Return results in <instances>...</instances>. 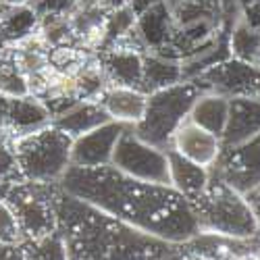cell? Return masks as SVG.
Returning <instances> with one entry per match:
<instances>
[{
	"label": "cell",
	"mask_w": 260,
	"mask_h": 260,
	"mask_svg": "<svg viewBox=\"0 0 260 260\" xmlns=\"http://www.w3.org/2000/svg\"><path fill=\"white\" fill-rule=\"evenodd\" d=\"M56 229L60 231L69 260H169L175 244L127 225L104 210L56 193Z\"/></svg>",
	"instance_id": "7a4b0ae2"
},
{
	"label": "cell",
	"mask_w": 260,
	"mask_h": 260,
	"mask_svg": "<svg viewBox=\"0 0 260 260\" xmlns=\"http://www.w3.org/2000/svg\"><path fill=\"white\" fill-rule=\"evenodd\" d=\"M0 260H27L21 244H7L0 242Z\"/></svg>",
	"instance_id": "83f0119b"
},
{
	"label": "cell",
	"mask_w": 260,
	"mask_h": 260,
	"mask_svg": "<svg viewBox=\"0 0 260 260\" xmlns=\"http://www.w3.org/2000/svg\"><path fill=\"white\" fill-rule=\"evenodd\" d=\"M23 179L19 171L17 154L13 148V136L0 129V185Z\"/></svg>",
	"instance_id": "d4e9b609"
},
{
	"label": "cell",
	"mask_w": 260,
	"mask_h": 260,
	"mask_svg": "<svg viewBox=\"0 0 260 260\" xmlns=\"http://www.w3.org/2000/svg\"><path fill=\"white\" fill-rule=\"evenodd\" d=\"M210 173L244 196L260 187V134L244 144L223 148Z\"/></svg>",
	"instance_id": "ba28073f"
},
{
	"label": "cell",
	"mask_w": 260,
	"mask_h": 260,
	"mask_svg": "<svg viewBox=\"0 0 260 260\" xmlns=\"http://www.w3.org/2000/svg\"><path fill=\"white\" fill-rule=\"evenodd\" d=\"M136 29L148 50L156 52V50L165 48L173 38V31H175V21H173L171 5L167 0H162V3H156L154 7H150L148 11L138 15Z\"/></svg>",
	"instance_id": "e0dca14e"
},
{
	"label": "cell",
	"mask_w": 260,
	"mask_h": 260,
	"mask_svg": "<svg viewBox=\"0 0 260 260\" xmlns=\"http://www.w3.org/2000/svg\"><path fill=\"white\" fill-rule=\"evenodd\" d=\"M21 229L13 208L0 198V242L7 244H21Z\"/></svg>",
	"instance_id": "484cf974"
},
{
	"label": "cell",
	"mask_w": 260,
	"mask_h": 260,
	"mask_svg": "<svg viewBox=\"0 0 260 260\" xmlns=\"http://www.w3.org/2000/svg\"><path fill=\"white\" fill-rule=\"evenodd\" d=\"M173 3H177V0H171V3H169V5H173Z\"/></svg>",
	"instance_id": "836d02e7"
},
{
	"label": "cell",
	"mask_w": 260,
	"mask_h": 260,
	"mask_svg": "<svg viewBox=\"0 0 260 260\" xmlns=\"http://www.w3.org/2000/svg\"><path fill=\"white\" fill-rule=\"evenodd\" d=\"M21 246H23L27 260H69L67 246L58 229L38 240H23Z\"/></svg>",
	"instance_id": "603a6c76"
},
{
	"label": "cell",
	"mask_w": 260,
	"mask_h": 260,
	"mask_svg": "<svg viewBox=\"0 0 260 260\" xmlns=\"http://www.w3.org/2000/svg\"><path fill=\"white\" fill-rule=\"evenodd\" d=\"M108 121H111V117L106 115V111L98 100H79L69 111H64L62 115L52 119L50 125H54L56 129H60V132H64L69 138L75 140Z\"/></svg>",
	"instance_id": "ac0fdd59"
},
{
	"label": "cell",
	"mask_w": 260,
	"mask_h": 260,
	"mask_svg": "<svg viewBox=\"0 0 260 260\" xmlns=\"http://www.w3.org/2000/svg\"><path fill=\"white\" fill-rule=\"evenodd\" d=\"M136 21H138V15L134 13L132 7H129V3L125 7L115 9V11H108L106 21H104V42H102L100 48L113 44V42H117L119 38L127 36L136 27Z\"/></svg>",
	"instance_id": "cb8c5ba5"
},
{
	"label": "cell",
	"mask_w": 260,
	"mask_h": 260,
	"mask_svg": "<svg viewBox=\"0 0 260 260\" xmlns=\"http://www.w3.org/2000/svg\"><path fill=\"white\" fill-rule=\"evenodd\" d=\"M98 102L111 117V121L134 127L144 117L148 94L136 88H125V85H108L98 96Z\"/></svg>",
	"instance_id": "9a60e30c"
},
{
	"label": "cell",
	"mask_w": 260,
	"mask_h": 260,
	"mask_svg": "<svg viewBox=\"0 0 260 260\" xmlns=\"http://www.w3.org/2000/svg\"><path fill=\"white\" fill-rule=\"evenodd\" d=\"M96 3H98L104 11H115V9H119V7H125L129 0H96Z\"/></svg>",
	"instance_id": "f546056e"
},
{
	"label": "cell",
	"mask_w": 260,
	"mask_h": 260,
	"mask_svg": "<svg viewBox=\"0 0 260 260\" xmlns=\"http://www.w3.org/2000/svg\"><path fill=\"white\" fill-rule=\"evenodd\" d=\"M260 134V100L254 96L229 98L227 123L221 136L223 148L244 144Z\"/></svg>",
	"instance_id": "4fadbf2b"
},
{
	"label": "cell",
	"mask_w": 260,
	"mask_h": 260,
	"mask_svg": "<svg viewBox=\"0 0 260 260\" xmlns=\"http://www.w3.org/2000/svg\"><path fill=\"white\" fill-rule=\"evenodd\" d=\"M179 81H183V71L179 60L162 56L152 50L144 52L142 85H140V90L144 94H152L156 90L169 88V85H175Z\"/></svg>",
	"instance_id": "d6986e66"
},
{
	"label": "cell",
	"mask_w": 260,
	"mask_h": 260,
	"mask_svg": "<svg viewBox=\"0 0 260 260\" xmlns=\"http://www.w3.org/2000/svg\"><path fill=\"white\" fill-rule=\"evenodd\" d=\"M71 144L73 138L54 125L13 138L21 177L38 183H58L71 167Z\"/></svg>",
	"instance_id": "5b68a950"
},
{
	"label": "cell",
	"mask_w": 260,
	"mask_h": 260,
	"mask_svg": "<svg viewBox=\"0 0 260 260\" xmlns=\"http://www.w3.org/2000/svg\"><path fill=\"white\" fill-rule=\"evenodd\" d=\"M191 206L198 216L200 233H214L233 240H254L258 235V221L248 198L212 173L206 189L191 200Z\"/></svg>",
	"instance_id": "3957f363"
},
{
	"label": "cell",
	"mask_w": 260,
	"mask_h": 260,
	"mask_svg": "<svg viewBox=\"0 0 260 260\" xmlns=\"http://www.w3.org/2000/svg\"><path fill=\"white\" fill-rule=\"evenodd\" d=\"M96 58L111 85H125V88L140 90L144 52H138L125 44H119V42H113V44L100 48Z\"/></svg>",
	"instance_id": "8fae6325"
},
{
	"label": "cell",
	"mask_w": 260,
	"mask_h": 260,
	"mask_svg": "<svg viewBox=\"0 0 260 260\" xmlns=\"http://www.w3.org/2000/svg\"><path fill=\"white\" fill-rule=\"evenodd\" d=\"M171 150H175L181 156L189 158L191 162L212 169L223 146H221V138H216L214 134L206 132L200 125L185 119L171 138Z\"/></svg>",
	"instance_id": "7c38bea8"
},
{
	"label": "cell",
	"mask_w": 260,
	"mask_h": 260,
	"mask_svg": "<svg viewBox=\"0 0 260 260\" xmlns=\"http://www.w3.org/2000/svg\"><path fill=\"white\" fill-rule=\"evenodd\" d=\"M227 113H229V98L206 90L196 102H193L187 119L191 123L200 125L202 129H206V132L214 134L216 138H221L225 123H227Z\"/></svg>",
	"instance_id": "ffe728a7"
},
{
	"label": "cell",
	"mask_w": 260,
	"mask_h": 260,
	"mask_svg": "<svg viewBox=\"0 0 260 260\" xmlns=\"http://www.w3.org/2000/svg\"><path fill=\"white\" fill-rule=\"evenodd\" d=\"M229 54L242 62L260 64V27L252 25L240 13L229 27Z\"/></svg>",
	"instance_id": "44dd1931"
},
{
	"label": "cell",
	"mask_w": 260,
	"mask_h": 260,
	"mask_svg": "<svg viewBox=\"0 0 260 260\" xmlns=\"http://www.w3.org/2000/svg\"><path fill=\"white\" fill-rule=\"evenodd\" d=\"M52 117L48 113L46 104L34 94L9 98L7 102V113H5V125L0 127L3 132L11 134L13 138L31 134L36 129H42L50 125Z\"/></svg>",
	"instance_id": "5bb4252c"
},
{
	"label": "cell",
	"mask_w": 260,
	"mask_h": 260,
	"mask_svg": "<svg viewBox=\"0 0 260 260\" xmlns=\"http://www.w3.org/2000/svg\"><path fill=\"white\" fill-rule=\"evenodd\" d=\"M7 102H9V98L7 96H3L0 94V127L5 125V113H7Z\"/></svg>",
	"instance_id": "4dcf8cb0"
},
{
	"label": "cell",
	"mask_w": 260,
	"mask_h": 260,
	"mask_svg": "<svg viewBox=\"0 0 260 260\" xmlns=\"http://www.w3.org/2000/svg\"><path fill=\"white\" fill-rule=\"evenodd\" d=\"M0 94L7 98L29 94V81L17 62L15 46L0 48Z\"/></svg>",
	"instance_id": "7402d4cb"
},
{
	"label": "cell",
	"mask_w": 260,
	"mask_h": 260,
	"mask_svg": "<svg viewBox=\"0 0 260 260\" xmlns=\"http://www.w3.org/2000/svg\"><path fill=\"white\" fill-rule=\"evenodd\" d=\"M204 92L206 88L200 81L189 79L148 94L144 117L134 125L136 136L160 150H169L175 129L187 119L193 102Z\"/></svg>",
	"instance_id": "277c9868"
},
{
	"label": "cell",
	"mask_w": 260,
	"mask_h": 260,
	"mask_svg": "<svg viewBox=\"0 0 260 260\" xmlns=\"http://www.w3.org/2000/svg\"><path fill=\"white\" fill-rule=\"evenodd\" d=\"M254 98L260 100V64L256 67V83H254Z\"/></svg>",
	"instance_id": "d6a6232c"
},
{
	"label": "cell",
	"mask_w": 260,
	"mask_h": 260,
	"mask_svg": "<svg viewBox=\"0 0 260 260\" xmlns=\"http://www.w3.org/2000/svg\"><path fill=\"white\" fill-rule=\"evenodd\" d=\"M167 158H169L171 187L177 189L189 202L196 200L210 181V169H206L198 162H191L189 158L181 156L179 152H175V150H171V148L167 150Z\"/></svg>",
	"instance_id": "2e32d148"
},
{
	"label": "cell",
	"mask_w": 260,
	"mask_h": 260,
	"mask_svg": "<svg viewBox=\"0 0 260 260\" xmlns=\"http://www.w3.org/2000/svg\"><path fill=\"white\" fill-rule=\"evenodd\" d=\"M56 193L58 183L19 179L0 185V198L13 208L23 240H38L56 231Z\"/></svg>",
	"instance_id": "8992f818"
},
{
	"label": "cell",
	"mask_w": 260,
	"mask_h": 260,
	"mask_svg": "<svg viewBox=\"0 0 260 260\" xmlns=\"http://www.w3.org/2000/svg\"><path fill=\"white\" fill-rule=\"evenodd\" d=\"M58 185L69 196L169 244H183L200 233L191 202L177 189L134 179L113 165L96 169L71 165Z\"/></svg>",
	"instance_id": "6da1fadb"
},
{
	"label": "cell",
	"mask_w": 260,
	"mask_h": 260,
	"mask_svg": "<svg viewBox=\"0 0 260 260\" xmlns=\"http://www.w3.org/2000/svg\"><path fill=\"white\" fill-rule=\"evenodd\" d=\"M246 198H248V202L252 204L254 214H256V221H258V235H256V240L260 242V187H256L254 191H250Z\"/></svg>",
	"instance_id": "f1b7e54d"
},
{
	"label": "cell",
	"mask_w": 260,
	"mask_h": 260,
	"mask_svg": "<svg viewBox=\"0 0 260 260\" xmlns=\"http://www.w3.org/2000/svg\"><path fill=\"white\" fill-rule=\"evenodd\" d=\"M127 127L129 125L108 121L92 129V132L75 138L71 144V165L83 167V169H96V167L111 165L115 146Z\"/></svg>",
	"instance_id": "9c48e42d"
},
{
	"label": "cell",
	"mask_w": 260,
	"mask_h": 260,
	"mask_svg": "<svg viewBox=\"0 0 260 260\" xmlns=\"http://www.w3.org/2000/svg\"><path fill=\"white\" fill-rule=\"evenodd\" d=\"M196 81H200L206 90L227 96V98L254 96L256 67L229 56L221 62L212 64L202 75H198Z\"/></svg>",
	"instance_id": "30bf717a"
},
{
	"label": "cell",
	"mask_w": 260,
	"mask_h": 260,
	"mask_svg": "<svg viewBox=\"0 0 260 260\" xmlns=\"http://www.w3.org/2000/svg\"><path fill=\"white\" fill-rule=\"evenodd\" d=\"M29 5V0H0V7H21Z\"/></svg>",
	"instance_id": "1f68e13d"
},
{
	"label": "cell",
	"mask_w": 260,
	"mask_h": 260,
	"mask_svg": "<svg viewBox=\"0 0 260 260\" xmlns=\"http://www.w3.org/2000/svg\"><path fill=\"white\" fill-rule=\"evenodd\" d=\"M111 165L134 179L158 183V185H171L167 150H160L140 140L134 132V127H127L123 136L119 138Z\"/></svg>",
	"instance_id": "52a82bcc"
},
{
	"label": "cell",
	"mask_w": 260,
	"mask_h": 260,
	"mask_svg": "<svg viewBox=\"0 0 260 260\" xmlns=\"http://www.w3.org/2000/svg\"><path fill=\"white\" fill-rule=\"evenodd\" d=\"M79 5V0H29V7L38 13V17L44 15H71V11Z\"/></svg>",
	"instance_id": "4316f807"
}]
</instances>
